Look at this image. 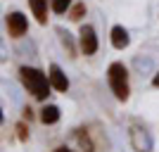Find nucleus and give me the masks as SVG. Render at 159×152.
Returning <instances> with one entry per match:
<instances>
[{"label":"nucleus","instance_id":"obj_13","mask_svg":"<svg viewBox=\"0 0 159 152\" xmlns=\"http://www.w3.org/2000/svg\"><path fill=\"white\" fill-rule=\"evenodd\" d=\"M14 131H17V138H19L21 143H29V138H31V131H29L26 121H17V124H14Z\"/></svg>","mask_w":159,"mask_h":152},{"label":"nucleus","instance_id":"obj_8","mask_svg":"<svg viewBox=\"0 0 159 152\" xmlns=\"http://www.w3.org/2000/svg\"><path fill=\"white\" fill-rule=\"evenodd\" d=\"M109 40H112V45L116 48V50H126V48L131 45V33H128V29L116 24V26H112V31H109Z\"/></svg>","mask_w":159,"mask_h":152},{"label":"nucleus","instance_id":"obj_3","mask_svg":"<svg viewBox=\"0 0 159 152\" xmlns=\"http://www.w3.org/2000/svg\"><path fill=\"white\" fill-rule=\"evenodd\" d=\"M128 140H131V147L135 152H152L154 150V140L150 136V131L143 124H138V121L128 126Z\"/></svg>","mask_w":159,"mask_h":152},{"label":"nucleus","instance_id":"obj_4","mask_svg":"<svg viewBox=\"0 0 159 152\" xmlns=\"http://www.w3.org/2000/svg\"><path fill=\"white\" fill-rule=\"evenodd\" d=\"M5 29H7V36H10V38H21V36H26V31H29V19L19 10L7 12L5 14Z\"/></svg>","mask_w":159,"mask_h":152},{"label":"nucleus","instance_id":"obj_7","mask_svg":"<svg viewBox=\"0 0 159 152\" xmlns=\"http://www.w3.org/2000/svg\"><path fill=\"white\" fill-rule=\"evenodd\" d=\"M48 76H50V83H52V88L57 93H66L69 90V79H66V74L62 71L60 64H50V69H48Z\"/></svg>","mask_w":159,"mask_h":152},{"label":"nucleus","instance_id":"obj_9","mask_svg":"<svg viewBox=\"0 0 159 152\" xmlns=\"http://www.w3.org/2000/svg\"><path fill=\"white\" fill-rule=\"evenodd\" d=\"M55 31H57V38H60V45L64 48V53H66V55H69V57L74 60V57H76V53L81 50V48L76 45V40H74V36H71L69 31H66V29H62V26H57Z\"/></svg>","mask_w":159,"mask_h":152},{"label":"nucleus","instance_id":"obj_2","mask_svg":"<svg viewBox=\"0 0 159 152\" xmlns=\"http://www.w3.org/2000/svg\"><path fill=\"white\" fill-rule=\"evenodd\" d=\"M107 83L109 90L114 93V98L119 102H126L131 98V83H128V69L124 67V62H112L107 67Z\"/></svg>","mask_w":159,"mask_h":152},{"label":"nucleus","instance_id":"obj_5","mask_svg":"<svg viewBox=\"0 0 159 152\" xmlns=\"http://www.w3.org/2000/svg\"><path fill=\"white\" fill-rule=\"evenodd\" d=\"M79 48H81V53L86 55V57H90V55L98 53L100 40H98V33H95V29L90 26V24H83V26L79 29Z\"/></svg>","mask_w":159,"mask_h":152},{"label":"nucleus","instance_id":"obj_6","mask_svg":"<svg viewBox=\"0 0 159 152\" xmlns=\"http://www.w3.org/2000/svg\"><path fill=\"white\" fill-rule=\"evenodd\" d=\"M66 145L71 147L74 152H95V145H93V140H90L86 128H74L69 133V143Z\"/></svg>","mask_w":159,"mask_h":152},{"label":"nucleus","instance_id":"obj_10","mask_svg":"<svg viewBox=\"0 0 159 152\" xmlns=\"http://www.w3.org/2000/svg\"><path fill=\"white\" fill-rule=\"evenodd\" d=\"M29 7H31V14L36 17L40 26L48 24V0H29Z\"/></svg>","mask_w":159,"mask_h":152},{"label":"nucleus","instance_id":"obj_16","mask_svg":"<svg viewBox=\"0 0 159 152\" xmlns=\"http://www.w3.org/2000/svg\"><path fill=\"white\" fill-rule=\"evenodd\" d=\"M52 152H74V150H71L69 145H60V147H55Z\"/></svg>","mask_w":159,"mask_h":152},{"label":"nucleus","instance_id":"obj_1","mask_svg":"<svg viewBox=\"0 0 159 152\" xmlns=\"http://www.w3.org/2000/svg\"><path fill=\"white\" fill-rule=\"evenodd\" d=\"M19 81H21V86L31 93L33 100H38V102H45L48 100L52 83H50V76H48L45 71H40L38 67H21L19 69Z\"/></svg>","mask_w":159,"mask_h":152},{"label":"nucleus","instance_id":"obj_15","mask_svg":"<svg viewBox=\"0 0 159 152\" xmlns=\"http://www.w3.org/2000/svg\"><path fill=\"white\" fill-rule=\"evenodd\" d=\"M21 117L31 121V119H33V109H31V107H24V109H21Z\"/></svg>","mask_w":159,"mask_h":152},{"label":"nucleus","instance_id":"obj_17","mask_svg":"<svg viewBox=\"0 0 159 152\" xmlns=\"http://www.w3.org/2000/svg\"><path fill=\"white\" fill-rule=\"evenodd\" d=\"M152 86H154V88H159V71L152 76Z\"/></svg>","mask_w":159,"mask_h":152},{"label":"nucleus","instance_id":"obj_14","mask_svg":"<svg viewBox=\"0 0 159 152\" xmlns=\"http://www.w3.org/2000/svg\"><path fill=\"white\" fill-rule=\"evenodd\" d=\"M71 5H74V0H52V2H50V7H52L55 14L69 12V7H71Z\"/></svg>","mask_w":159,"mask_h":152},{"label":"nucleus","instance_id":"obj_11","mask_svg":"<svg viewBox=\"0 0 159 152\" xmlns=\"http://www.w3.org/2000/svg\"><path fill=\"white\" fill-rule=\"evenodd\" d=\"M60 117H62V112H60V107H57V105H45L43 109H40V114H38L40 124H45V126L57 124V121H60Z\"/></svg>","mask_w":159,"mask_h":152},{"label":"nucleus","instance_id":"obj_12","mask_svg":"<svg viewBox=\"0 0 159 152\" xmlns=\"http://www.w3.org/2000/svg\"><path fill=\"white\" fill-rule=\"evenodd\" d=\"M66 14H69V19H71V21H81V19H83V14H86V2H74Z\"/></svg>","mask_w":159,"mask_h":152}]
</instances>
